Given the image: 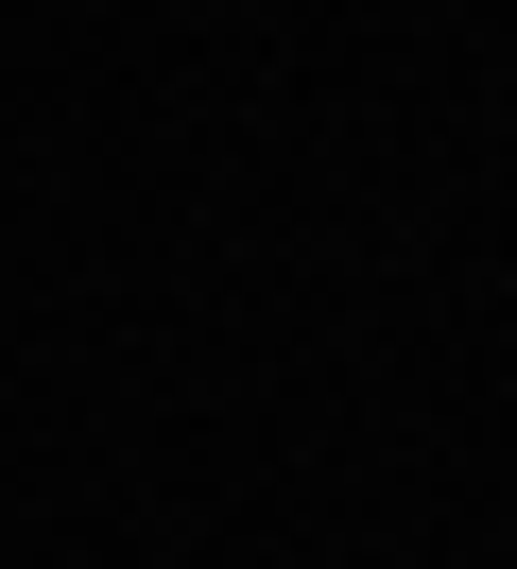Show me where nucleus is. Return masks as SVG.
Here are the masks:
<instances>
[]
</instances>
